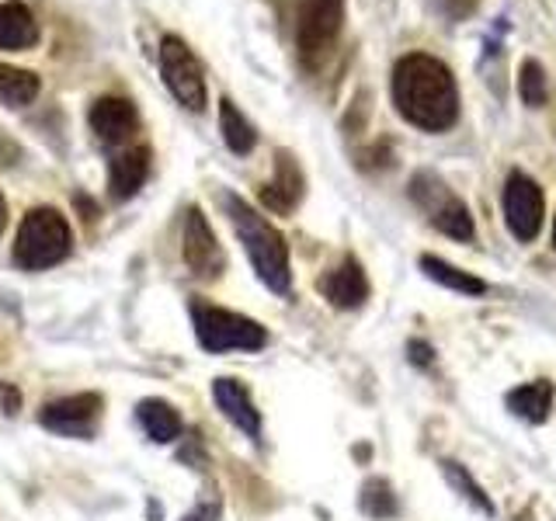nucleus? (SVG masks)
I'll list each match as a JSON object with an SVG mask.
<instances>
[{
  "instance_id": "0eeeda50",
  "label": "nucleus",
  "mask_w": 556,
  "mask_h": 521,
  "mask_svg": "<svg viewBox=\"0 0 556 521\" xmlns=\"http://www.w3.org/2000/svg\"><path fill=\"white\" fill-rule=\"evenodd\" d=\"M543 216H546L543 188L529 174L511 170L508 185H504V219H508L511 237L521 243H532L539 230H543Z\"/></svg>"
},
{
  "instance_id": "7ed1b4c3",
  "label": "nucleus",
  "mask_w": 556,
  "mask_h": 521,
  "mask_svg": "<svg viewBox=\"0 0 556 521\" xmlns=\"http://www.w3.org/2000/svg\"><path fill=\"white\" fill-rule=\"evenodd\" d=\"M74 251V230L56 208H31L17 226L14 237V265L25 271H46L70 257Z\"/></svg>"
},
{
  "instance_id": "412c9836",
  "label": "nucleus",
  "mask_w": 556,
  "mask_h": 521,
  "mask_svg": "<svg viewBox=\"0 0 556 521\" xmlns=\"http://www.w3.org/2000/svg\"><path fill=\"white\" fill-rule=\"evenodd\" d=\"M431 223H434V230H442V233L452 237V240H473V237H477L473 216H469V208H466L456 195H448L439 208H434V213H431Z\"/></svg>"
},
{
  "instance_id": "dca6fc26",
  "label": "nucleus",
  "mask_w": 556,
  "mask_h": 521,
  "mask_svg": "<svg viewBox=\"0 0 556 521\" xmlns=\"http://www.w3.org/2000/svg\"><path fill=\"white\" fill-rule=\"evenodd\" d=\"M504 399H508L511 414H518L521 421H529V424H543L546 417H549V410H553V382H546V379L526 382V386L511 390Z\"/></svg>"
},
{
  "instance_id": "1a4fd4ad",
  "label": "nucleus",
  "mask_w": 556,
  "mask_h": 521,
  "mask_svg": "<svg viewBox=\"0 0 556 521\" xmlns=\"http://www.w3.org/2000/svg\"><path fill=\"white\" fill-rule=\"evenodd\" d=\"M181 251H185L188 268L195 271L199 278H219L223 268H226V254L219 247L213 226H208V219L202 216V208H188Z\"/></svg>"
},
{
  "instance_id": "7c9ffc66",
  "label": "nucleus",
  "mask_w": 556,
  "mask_h": 521,
  "mask_svg": "<svg viewBox=\"0 0 556 521\" xmlns=\"http://www.w3.org/2000/svg\"><path fill=\"white\" fill-rule=\"evenodd\" d=\"M4 226H8V199L0 195V233H4Z\"/></svg>"
},
{
  "instance_id": "f03ea898",
  "label": "nucleus",
  "mask_w": 556,
  "mask_h": 521,
  "mask_svg": "<svg viewBox=\"0 0 556 521\" xmlns=\"http://www.w3.org/2000/svg\"><path fill=\"white\" fill-rule=\"evenodd\" d=\"M226 213H230L233 230L248 251L251 265L257 271V278L265 282L271 292L286 295L292 289V271H289V247H286V237L275 230V226L243 202L240 195H226L223 199Z\"/></svg>"
},
{
  "instance_id": "2eb2a0df",
  "label": "nucleus",
  "mask_w": 556,
  "mask_h": 521,
  "mask_svg": "<svg viewBox=\"0 0 556 521\" xmlns=\"http://www.w3.org/2000/svg\"><path fill=\"white\" fill-rule=\"evenodd\" d=\"M39 42V25L35 14L22 4V0H8L0 4V49H31Z\"/></svg>"
},
{
  "instance_id": "4be33fe9",
  "label": "nucleus",
  "mask_w": 556,
  "mask_h": 521,
  "mask_svg": "<svg viewBox=\"0 0 556 521\" xmlns=\"http://www.w3.org/2000/svg\"><path fill=\"white\" fill-rule=\"evenodd\" d=\"M442 473H445V480H448L452 491H459V497H466L469 504H473L477 511H483V514H494V500L483 494V486L473 480V473H469L466 466L452 462V459H442Z\"/></svg>"
},
{
  "instance_id": "b1692460",
  "label": "nucleus",
  "mask_w": 556,
  "mask_h": 521,
  "mask_svg": "<svg viewBox=\"0 0 556 521\" xmlns=\"http://www.w3.org/2000/svg\"><path fill=\"white\" fill-rule=\"evenodd\" d=\"M518 94L529 109H543L546 104V74L535 60H526L518 69Z\"/></svg>"
},
{
  "instance_id": "bb28decb",
  "label": "nucleus",
  "mask_w": 556,
  "mask_h": 521,
  "mask_svg": "<svg viewBox=\"0 0 556 521\" xmlns=\"http://www.w3.org/2000/svg\"><path fill=\"white\" fill-rule=\"evenodd\" d=\"M219 500H205V504H199L195 511H188L181 521H219Z\"/></svg>"
},
{
  "instance_id": "f257e3e1",
  "label": "nucleus",
  "mask_w": 556,
  "mask_h": 521,
  "mask_svg": "<svg viewBox=\"0 0 556 521\" xmlns=\"http://www.w3.org/2000/svg\"><path fill=\"white\" fill-rule=\"evenodd\" d=\"M393 104L410 126L425 132H445L459 118V87L452 69L428 56L410 52L393 69Z\"/></svg>"
},
{
  "instance_id": "6e6552de",
  "label": "nucleus",
  "mask_w": 556,
  "mask_h": 521,
  "mask_svg": "<svg viewBox=\"0 0 556 521\" xmlns=\"http://www.w3.org/2000/svg\"><path fill=\"white\" fill-rule=\"evenodd\" d=\"M101 407H104V399L98 393H77V396H63L46 404L39 421L42 428L63 434V439H91L101 421Z\"/></svg>"
},
{
  "instance_id": "423d86ee",
  "label": "nucleus",
  "mask_w": 556,
  "mask_h": 521,
  "mask_svg": "<svg viewBox=\"0 0 556 521\" xmlns=\"http://www.w3.org/2000/svg\"><path fill=\"white\" fill-rule=\"evenodd\" d=\"M161 77L167 84V91L185 104L188 112L205 109V74L195 52L188 49L185 39L178 35H164L161 39Z\"/></svg>"
},
{
  "instance_id": "393cba45",
  "label": "nucleus",
  "mask_w": 556,
  "mask_h": 521,
  "mask_svg": "<svg viewBox=\"0 0 556 521\" xmlns=\"http://www.w3.org/2000/svg\"><path fill=\"white\" fill-rule=\"evenodd\" d=\"M480 0H434V8H439L448 22H463V17H469L477 11Z\"/></svg>"
},
{
  "instance_id": "6ab92c4d",
  "label": "nucleus",
  "mask_w": 556,
  "mask_h": 521,
  "mask_svg": "<svg viewBox=\"0 0 556 521\" xmlns=\"http://www.w3.org/2000/svg\"><path fill=\"white\" fill-rule=\"evenodd\" d=\"M42 91V80L31 74V69H22V66H8L0 63V104H8V109H25Z\"/></svg>"
},
{
  "instance_id": "5701e85b",
  "label": "nucleus",
  "mask_w": 556,
  "mask_h": 521,
  "mask_svg": "<svg viewBox=\"0 0 556 521\" xmlns=\"http://www.w3.org/2000/svg\"><path fill=\"white\" fill-rule=\"evenodd\" d=\"M358 508H362V514H369L376 521H387V518L400 514V500H396L393 486L387 480H369V483L362 486Z\"/></svg>"
},
{
  "instance_id": "a878e982",
  "label": "nucleus",
  "mask_w": 556,
  "mask_h": 521,
  "mask_svg": "<svg viewBox=\"0 0 556 521\" xmlns=\"http://www.w3.org/2000/svg\"><path fill=\"white\" fill-rule=\"evenodd\" d=\"M407 358L414 365H421V369H428V365L434 361V347L421 338H414V341H407Z\"/></svg>"
},
{
  "instance_id": "aec40b11",
  "label": "nucleus",
  "mask_w": 556,
  "mask_h": 521,
  "mask_svg": "<svg viewBox=\"0 0 556 521\" xmlns=\"http://www.w3.org/2000/svg\"><path fill=\"white\" fill-rule=\"evenodd\" d=\"M219 129H223L226 147H230L237 156H248L254 150V143H257V129L240 115V109L230 98L219 101Z\"/></svg>"
},
{
  "instance_id": "9d476101",
  "label": "nucleus",
  "mask_w": 556,
  "mask_h": 521,
  "mask_svg": "<svg viewBox=\"0 0 556 521\" xmlns=\"http://www.w3.org/2000/svg\"><path fill=\"white\" fill-rule=\"evenodd\" d=\"M87 122H91V132L101 139V143L109 147H118L126 143V139L136 136L139 129V112L129 98H115V94H104L91 104V112H87Z\"/></svg>"
},
{
  "instance_id": "f8f14e48",
  "label": "nucleus",
  "mask_w": 556,
  "mask_h": 521,
  "mask_svg": "<svg viewBox=\"0 0 556 521\" xmlns=\"http://www.w3.org/2000/svg\"><path fill=\"white\" fill-rule=\"evenodd\" d=\"M317 289L324 300L338 309H358L365 300H369V278H365L355 257H344L338 268H330L317 282Z\"/></svg>"
},
{
  "instance_id": "4468645a",
  "label": "nucleus",
  "mask_w": 556,
  "mask_h": 521,
  "mask_svg": "<svg viewBox=\"0 0 556 521\" xmlns=\"http://www.w3.org/2000/svg\"><path fill=\"white\" fill-rule=\"evenodd\" d=\"M147 174H150V150L147 147L122 150L109 167V195L115 202H129L136 191L143 188Z\"/></svg>"
},
{
  "instance_id": "f3484780",
  "label": "nucleus",
  "mask_w": 556,
  "mask_h": 521,
  "mask_svg": "<svg viewBox=\"0 0 556 521\" xmlns=\"http://www.w3.org/2000/svg\"><path fill=\"white\" fill-rule=\"evenodd\" d=\"M136 417H139V424H143V431L150 434V439L156 445H167L174 442L181 434V414L174 410L167 399H143V404L136 407Z\"/></svg>"
},
{
  "instance_id": "20e7f679",
  "label": "nucleus",
  "mask_w": 556,
  "mask_h": 521,
  "mask_svg": "<svg viewBox=\"0 0 556 521\" xmlns=\"http://www.w3.org/2000/svg\"><path fill=\"white\" fill-rule=\"evenodd\" d=\"M191 317H195L199 344L213 355H219V352H257V347L268 344L265 327L251 317H243V313L195 303L191 306Z\"/></svg>"
},
{
  "instance_id": "c85d7f7f",
  "label": "nucleus",
  "mask_w": 556,
  "mask_h": 521,
  "mask_svg": "<svg viewBox=\"0 0 556 521\" xmlns=\"http://www.w3.org/2000/svg\"><path fill=\"white\" fill-rule=\"evenodd\" d=\"M0 404H4L8 414H14L17 404H22V396H17V390H11V386H0Z\"/></svg>"
},
{
  "instance_id": "39448f33",
  "label": "nucleus",
  "mask_w": 556,
  "mask_h": 521,
  "mask_svg": "<svg viewBox=\"0 0 556 521\" xmlns=\"http://www.w3.org/2000/svg\"><path fill=\"white\" fill-rule=\"evenodd\" d=\"M348 0H303L295 17V52L306 69H320L344 28Z\"/></svg>"
},
{
  "instance_id": "ddd939ff",
  "label": "nucleus",
  "mask_w": 556,
  "mask_h": 521,
  "mask_svg": "<svg viewBox=\"0 0 556 521\" xmlns=\"http://www.w3.org/2000/svg\"><path fill=\"white\" fill-rule=\"evenodd\" d=\"M213 396L219 410L230 417V421L248 434V439H261V414L254 407V399L248 393V386L237 379H216L213 382Z\"/></svg>"
},
{
  "instance_id": "a211bd4d",
  "label": "nucleus",
  "mask_w": 556,
  "mask_h": 521,
  "mask_svg": "<svg viewBox=\"0 0 556 521\" xmlns=\"http://www.w3.org/2000/svg\"><path fill=\"white\" fill-rule=\"evenodd\" d=\"M421 271L431 278V282L445 285L448 292H459V295H483L486 292V282L477 275H469L456 265H448L445 257H434V254H425L421 257Z\"/></svg>"
},
{
  "instance_id": "c756f323",
  "label": "nucleus",
  "mask_w": 556,
  "mask_h": 521,
  "mask_svg": "<svg viewBox=\"0 0 556 521\" xmlns=\"http://www.w3.org/2000/svg\"><path fill=\"white\" fill-rule=\"evenodd\" d=\"M77 205L84 208V219H87V223H91V219H98V205H94V202H87L84 195H77Z\"/></svg>"
},
{
  "instance_id": "9b49d317",
  "label": "nucleus",
  "mask_w": 556,
  "mask_h": 521,
  "mask_svg": "<svg viewBox=\"0 0 556 521\" xmlns=\"http://www.w3.org/2000/svg\"><path fill=\"white\" fill-rule=\"evenodd\" d=\"M303 170L295 164V156L278 150L275 153V178L261 188V205L268 208V213H278V216H289L295 205L303 202Z\"/></svg>"
},
{
  "instance_id": "2f4dec72",
  "label": "nucleus",
  "mask_w": 556,
  "mask_h": 521,
  "mask_svg": "<svg viewBox=\"0 0 556 521\" xmlns=\"http://www.w3.org/2000/svg\"><path fill=\"white\" fill-rule=\"evenodd\" d=\"M553 243H556V219H553Z\"/></svg>"
},
{
  "instance_id": "cd10ccee",
  "label": "nucleus",
  "mask_w": 556,
  "mask_h": 521,
  "mask_svg": "<svg viewBox=\"0 0 556 521\" xmlns=\"http://www.w3.org/2000/svg\"><path fill=\"white\" fill-rule=\"evenodd\" d=\"M17 156H22V150H17L8 136H0V167H11V164H17Z\"/></svg>"
}]
</instances>
